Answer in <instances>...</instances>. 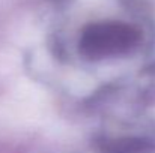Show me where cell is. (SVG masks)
<instances>
[{"label": "cell", "instance_id": "1", "mask_svg": "<svg viewBox=\"0 0 155 153\" xmlns=\"http://www.w3.org/2000/svg\"><path fill=\"white\" fill-rule=\"evenodd\" d=\"M139 33L124 23L105 21L89 26L80 38V50L89 59H104L124 54L136 47Z\"/></svg>", "mask_w": 155, "mask_h": 153}]
</instances>
